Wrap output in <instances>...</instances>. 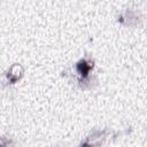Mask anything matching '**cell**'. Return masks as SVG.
Masks as SVG:
<instances>
[{"label": "cell", "instance_id": "3957f363", "mask_svg": "<svg viewBox=\"0 0 147 147\" xmlns=\"http://www.w3.org/2000/svg\"><path fill=\"white\" fill-rule=\"evenodd\" d=\"M23 74H24L23 67L20 63H15L8 69V71L6 74V78L10 84H15L23 77Z\"/></svg>", "mask_w": 147, "mask_h": 147}, {"label": "cell", "instance_id": "7a4b0ae2", "mask_svg": "<svg viewBox=\"0 0 147 147\" xmlns=\"http://www.w3.org/2000/svg\"><path fill=\"white\" fill-rule=\"evenodd\" d=\"M93 67H94L93 61L87 59V57H83V59L77 61V63H76V71L78 74V76H79V82L80 83L86 82L88 79L90 72L93 69Z\"/></svg>", "mask_w": 147, "mask_h": 147}, {"label": "cell", "instance_id": "277c9868", "mask_svg": "<svg viewBox=\"0 0 147 147\" xmlns=\"http://www.w3.org/2000/svg\"><path fill=\"white\" fill-rule=\"evenodd\" d=\"M137 18H138L137 14H136L133 10L127 9L126 11H124L123 14L119 15V17H118V22L124 23V24H129V25H133V24H136Z\"/></svg>", "mask_w": 147, "mask_h": 147}, {"label": "cell", "instance_id": "6da1fadb", "mask_svg": "<svg viewBox=\"0 0 147 147\" xmlns=\"http://www.w3.org/2000/svg\"><path fill=\"white\" fill-rule=\"evenodd\" d=\"M107 134H108L107 129L94 130L84 139V141L80 142L79 147H99L105 141Z\"/></svg>", "mask_w": 147, "mask_h": 147}]
</instances>
